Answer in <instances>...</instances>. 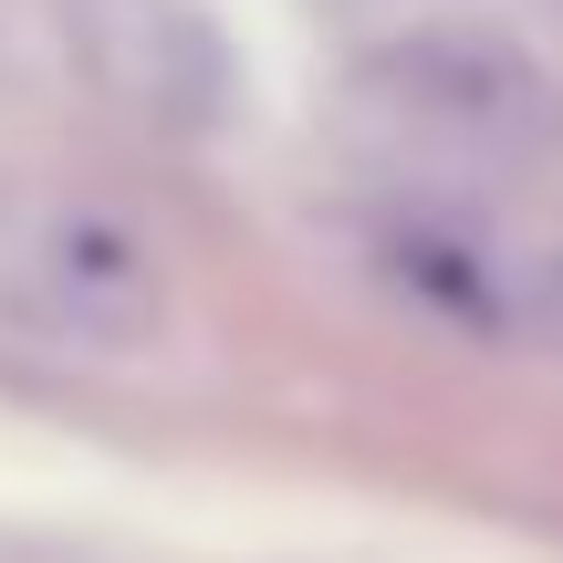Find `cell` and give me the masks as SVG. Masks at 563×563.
<instances>
[{
  "instance_id": "obj_1",
  "label": "cell",
  "mask_w": 563,
  "mask_h": 563,
  "mask_svg": "<svg viewBox=\"0 0 563 563\" xmlns=\"http://www.w3.org/2000/svg\"><path fill=\"white\" fill-rule=\"evenodd\" d=\"M365 95L386 104L397 125H418V136H532L553 104L543 63L522 53L511 32H490V21H418V32L376 42V63H365Z\"/></svg>"
}]
</instances>
